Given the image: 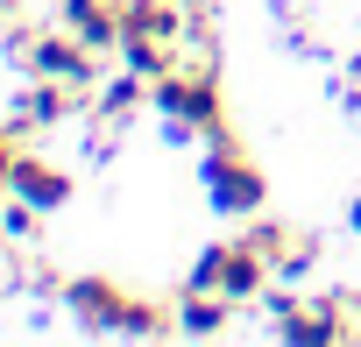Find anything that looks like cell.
<instances>
[{
  "instance_id": "1",
  "label": "cell",
  "mask_w": 361,
  "mask_h": 347,
  "mask_svg": "<svg viewBox=\"0 0 361 347\" xmlns=\"http://www.w3.org/2000/svg\"><path fill=\"white\" fill-rule=\"evenodd\" d=\"M206 199H213L220 213H255V206L269 199L262 170L234 149V135H213V156H206Z\"/></svg>"
},
{
  "instance_id": "2",
  "label": "cell",
  "mask_w": 361,
  "mask_h": 347,
  "mask_svg": "<svg viewBox=\"0 0 361 347\" xmlns=\"http://www.w3.org/2000/svg\"><path fill=\"white\" fill-rule=\"evenodd\" d=\"M156 106H163L170 121H185V128H206V142L227 135V106H220L213 71H163V78H156Z\"/></svg>"
},
{
  "instance_id": "3",
  "label": "cell",
  "mask_w": 361,
  "mask_h": 347,
  "mask_svg": "<svg viewBox=\"0 0 361 347\" xmlns=\"http://www.w3.org/2000/svg\"><path fill=\"white\" fill-rule=\"evenodd\" d=\"M15 50H22V64H29L36 78H71L78 92H85V85H99V78H92V57H99V50H85L71 29H43V36H22Z\"/></svg>"
},
{
  "instance_id": "4",
  "label": "cell",
  "mask_w": 361,
  "mask_h": 347,
  "mask_svg": "<svg viewBox=\"0 0 361 347\" xmlns=\"http://www.w3.org/2000/svg\"><path fill=\"white\" fill-rule=\"evenodd\" d=\"M276 333L312 347V340H354V326L340 319L333 298H276Z\"/></svg>"
},
{
  "instance_id": "5",
  "label": "cell",
  "mask_w": 361,
  "mask_h": 347,
  "mask_svg": "<svg viewBox=\"0 0 361 347\" xmlns=\"http://www.w3.org/2000/svg\"><path fill=\"white\" fill-rule=\"evenodd\" d=\"M64 29L85 50H121V36H128V22H121L114 0H64Z\"/></svg>"
},
{
  "instance_id": "6",
  "label": "cell",
  "mask_w": 361,
  "mask_h": 347,
  "mask_svg": "<svg viewBox=\"0 0 361 347\" xmlns=\"http://www.w3.org/2000/svg\"><path fill=\"white\" fill-rule=\"evenodd\" d=\"M269 276H276V269H269V255H262V248H248V241H234V248L220 255V284H213V291H220V298H234V305H248Z\"/></svg>"
},
{
  "instance_id": "7",
  "label": "cell",
  "mask_w": 361,
  "mask_h": 347,
  "mask_svg": "<svg viewBox=\"0 0 361 347\" xmlns=\"http://www.w3.org/2000/svg\"><path fill=\"white\" fill-rule=\"evenodd\" d=\"M78 106V85L71 78H36L22 99H15V128H50V121H64Z\"/></svg>"
},
{
  "instance_id": "8",
  "label": "cell",
  "mask_w": 361,
  "mask_h": 347,
  "mask_svg": "<svg viewBox=\"0 0 361 347\" xmlns=\"http://www.w3.org/2000/svg\"><path fill=\"white\" fill-rule=\"evenodd\" d=\"M121 22H128V36H149V43L185 36V8L177 0H121Z\"/></svg>"
},
{
  "instance_id": "9",
  "label": "cell",
  "mask_w": 361,
  "mask_h": 347,
  "mask_svg": "<svg viewBox=\"0 0 361 347\" xmlns=\"http://www.w3.org/2000/svg\"><path fill=\"white\" fill-rule=\"evenodd\" d=\"M64 298H71V312H78L92 333H114V319H121V305H128L106 276H78V284H64Z\"/></svg>"
},
{
  "instance_id": "10",
  "label": "cell",
  "mask_w": 361,
  "mask_h": 347,
  "mask_svg": "<svg viewBox=\"0 0 361 347\" xmlns=\"http://www.w3.org/2000/svg\"><path fill=\"white\" fill-rule=\"evenodd\" d=\"M15 192H22V199H36V206L50 213V206H64V199H71V178H64L57 163H43V156H29V149H22V156H15Z\"/></svg>"
},
{
  "instance_id": "11",
  "label": "cell",
  "mask_w": 361,
  "mask_h": 347,
  "mask_svg": "<svg viewBox=\"0 0 361 347\" xmlns=\"http://www.w3.org/2000/svg\"><path fill=\"white\" fill-rule=\"evenodd\" d=\"M227 312H234V298H220V291H192L185 305H177V333H227Z\"/></svg>"
},
{
  "instance_id": "12",
  "label": "cell",
  "mask_w": 361,
  "mask_h": 347,
  "mask_svg": "<svg viewBox=\"0 0 361 347\" xmlns=\"http://www.w3.org/2000/svg\"><path fill=\"white\" fill-rule=\"evenodd\" d=\"M114 333L163 340V333H177V312H170V305H149V298H128V305H121V319H114Z\"/></svg>"
},
{
  "instance_id": "13",
  "label": "cell",
  "mask_w": 361,
  "mask_h": 347,
  "mask_svg": "<svg viewBox=\"0 0 361 347\" xmlns=\"http://www.w3.org/2000/svg\"><path fill=\"white\" fill-rule=\"evenodd\" d=\"M121 57H128V71H142L149 85H156L163 71H177V64H170V43H149V36H121Z\"/></svg>"
},
{
  "instance_id": "14",
  "label": "cell",
  "mask_w": 361,
  "mask_h": 347,
  "mask_svg": "<svg viewBox=\"0 0 361 347\" xmlns=\"http://www.w3.org/2000/svg\"><path fill=\"white\" fill-rule=\"evenodd\" d=\"M142 92H149V85H142V71H121V78H106V85H99V114H106V121H121V114H135V106H142Z\"/></svg>"
},
{
  "instance_id": "15",
  "label": "cell",
  "mask_w": 361,
  "mask_h": 347,
  "mask_svg": "<svg viewBox=\"0 0 361 347\" xmlns=\"http://www.w3.org/2000/svg\"><path fill=\"white\" fill-rule=\"evenodd\" d=\"M36 213H43V206L15 192V206H0V234H8V241H22V234H36Z\"/></svg>"
},
{
  "instance_id": "16",
  "label": "cell",
  "mask_w": 361,
  "mask_h": 347,
  "mask_svg": "<svg viewBox=\"0 0 361 347\" xmlns=\"http://www.w3.org/2000/svg\"><path fill=\"white\" fill-rule=\"evenodd\" d=\"M269 269H276L283 284H290V276H305V269H312V241H298V234H290V248H283V255H276Z\"/></svg>"
},
{
  "instance_id": "17",
  "label": "cell",
  "mask_w": 361,
  "mask_h": 347,
  "mask_svg": "<svg viewBox=\"0 0 361 347\" xmlns=\"http://www.w3.org/2000/svg\"><path fill=\"white\" fill-rule=\"evenodd\" d=\"M15 156H22V149H15V135L0 128V192H15Z\"/></svg>"
},
{
  "instance_id": "18",
  "label": "cell",
  "mask_w": 361,
  "mask_h": 347,
  "mask_svg": "<svg viewBox=\"0 0 361 347\" xmlns=\"http://www.w3.org/2000/svg\"><path fill=\"white\" fill-rule=\"evenodd\" d=\"M0 29H15V0H0Z\"/></svg>"
},
{
  "instance_id": "19",
  "label": "cell",
  "mask_w": 361,
  "mask_h": 347,
  "mask_svg": "<svg viewBox=\"0 0 361 347\" xmlns=\"http://www.w3.org/2000/svg\"><path fill=\"white\" fill-rule=\"evenodd\" d=\"M354 227H361V206H354Z\"/></svg>"
},
{
  "instance_id": "20",
  "label": "cell",
  "mask_w": 361,
  "mask_h": 347,
  "mask_svg": "<svg viewBox=\"0 0 361 347\" xmlns=\"http://www.w3.org/2000/svg\"><path fill=\"white\" fill-rule=\"evenodd\" d=\"M354 312H361V305H354Z\"/></svg>"
}]
</instances>
